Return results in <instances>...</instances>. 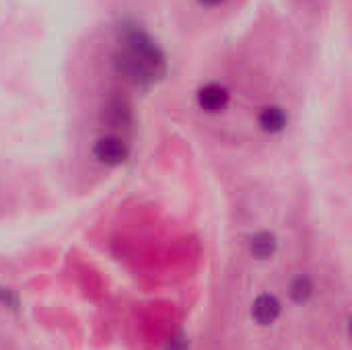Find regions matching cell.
Here are the masks:
<instances>
[{
	"mask_svg": "<svg viewBox=\"0 0 352 350\" xmlns=\"http://www.w3.org/2000/svg\"><path fill=\"white\" fill-rule=\"evenodd\" d=\"M116 70L132 85H151L167 70L165 54L138 25L122 29L120 47L113 56Z\"/></svg>",
	"mask_w": 352,
	"mask_h": 350,
	"instance_id": "obj_1",
	"label": "cell"
},
{
	"mask_svg": "<svg viewBox=\"0 0 352 350\" xmlns=\"http://www.w3.org/2000/svg\"><path fill=\"white\" fill-rule=\"evenodd\" d=\"M130 155H132V146H130L128 138L118 132L101 134L91 144L93 161L105 169H118V167L126 165Z\"/></svg>",
	"mask_w": 352,
	"mask_h": 350,
	"instance_id": "obj_2",
	"label": "cell"
},
{
	"mask_svg": "<svg viewBox=\"0 0 352 350\" xmlns=\"http://www.w3.org/2000/svg\"><path fill=\"white\" fill-rule=\"evenodd\" d=\"M229 103H231V91L217 80L204 83L196 91V105H198V109H202L208 116L223 113L229 107Z\"/></svg>",
	"mask_w": 352,
	"mask_h": 350,
	"instance_id": "obj_3",
	"label": "cell"
},
{
	"mask_svg": "<svg viewBox=\"0 0 352 350\" xmlns=\"http://www.w3.org/2000/svg\"><path fill=\"white\" fill-rule=\"evenodd\" d=\"M256 124L258 130L266 136H278L283 134L289 124H291V116L287 111L285 105L280 103H268L264 107H260L258 116H256Z\"/></svg>",
	"mask_w": 352,
	"mask_h": 350,
	"instance_id": "obj_4",
	"label": "cell"
},
{
	"mask_svg": "<svg viewBox=\"0 0 352 350\" xmlns=\"http://www.w3.org/2000/svg\"><path fill=\"white\" fill-rule=\"evenodd\" d=\"M280 301L274 295H260L252 305V318L260 326H272L280 316Z\"/></svg>",
	"mask_w": 352,
	"mask_h": 350,
	"instance_id": "obj_5",
	"label": "cell"
},
{
	"mask_svg": "<svg viewBox=\"0 0 352 350\" xmlns=\"http://www.w3.org/2000/svg\"><path fill=\"white\" fill-rule=\"evenodd\" d=\"M103 118L109 124V128H126L132 122V111H130V105L124 99L116 97V99H111L107 103Z\"/></svg>",
	"mask_w": 352,
	"mask_h": 350,
	"instance_id": "obj_6",
	"label": "cell"
},
{
	"mask_svg": "<svg viewBox=\"0 0 352 350\" xmlns=\"http://www.w3.org/2000/svg\"><path fill=\"white\" fill-rule=\"evenodd\" d=\"M276 237L270 231H260L252 237L250 241V252L258 260H268L276 252Z\"/></svg>",
	"mask_w": 352,
	"mask_h": 350,
	"instance_id": "obj_7",
	"label": "cell"
},
{
	"mask_svg": "<svg viewBox=\"0 0 352 350\" xmlns=\"http://www.w3.org/2000/svg\"><path fill=\"white\" fill-rule=\"evenodd\" d=\"M314 295V283L307 276H299L291 283V299L299 305L307 303Z\"/></svg>",
	"mask_w": 352,
	"mask_h": 350,
	"instance_id": "obj_8",
	"label": "cell"
},
{
	"mask_svg": "<svg viewBox=\"0 0 352 350\" xmlns=\"http://www.w3.org/2000/svg\"><path fill=\"white\" fill-rule=\"evenodd\" d=\"M196 2L204 8H219V6L227 4V0H196Z\"/></svg>",
	"mask_w": 352,
	"mask_h": 350,
	"instance_id": "obj_9",
	"label": "cell"
}]
</instances>
